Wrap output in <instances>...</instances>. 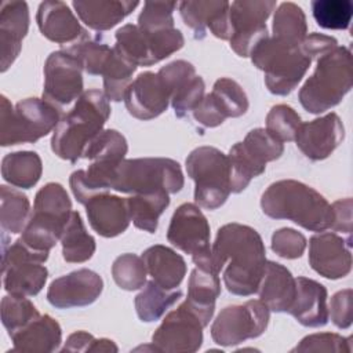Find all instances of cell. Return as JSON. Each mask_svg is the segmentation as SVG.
<instances>
[{"instance_id":"cell-16","label":"cell","mask_w":353,"mask_h":353,"mask_svg":"<svg viewBox=\"0 0 353 353\" xmlns=\"http://www.w3.org/2000/svg\"><path fill=\"white\" fill-rule=\"evenodd\" d=\"M83 66L65 50L51 52L44 63L43 99L62 110L77 101L83 91Z\"/></svg>"},{"instance_id":"cell-17","label":"cell","mask_w":353,"mask_h":353,"mask_svg":"<svg viewBox=\"0 0 353 353\" xmlns=\"http://www.w3.org/2000/svg\"><path fill=\"white\" fill-rule=\"evenodd\" d=\"M203 323L183 301L168 312L152 335L157 352L194 353L203 345Z\"/></svg>"},{"instance_id":"cell-42","label":"cell","mask_w":353,"mask_h":353,"mask_svg":"<svg viewBox=\"0 0 353 353\" xmlns=\"http://www.w3.org/2000/svg\"><path fill=\"white\" fill-rule=\"evenodd\" d=\"M1 323L8 332V336L26 327L30 321L40 316L39 310L28 296L6 295L1 299Z\"/></svg>"},{"instance_id":"cell-30","label":"cell","mask_w":353,"mask_h":353,"mask_svg":"<svg viewBox=\"0 0 353 353\" xmlns=\"http://www.w3.org/2000/svg\"><path fill=\"white\" fill-rule=\"evenodd\" d=\"M15 352H54L62 342V328L50 314H40L10 336Z\"/></svg>"},{"instance_id":"cell-41","label":"cell","mask_w":353,"mask_h":353,"mask_svg":"<svg viewBox=\"0 0 353 353\" xmlns=\"http://www.w3.org/2000/svg\"><path fill=\"white\" fill-rule=\"evenodd\" d=\"M310 7L320 28L345 30L350 26L353 17V3L350 0H313Z\"/></svg>"},{"instance_id":"cell-28","label":"cell","mask_w":353,"mask_h":353,"mask_svg":"<svg viewBox=\"0 0 353 353\" xmlns=\"http://www.w3.org/2000/svg\"><path fill=\"white\" fill-rule=\"evenodd\" d=\"M81 22L92 30L105 32L114 28L125 17H128L138 6L139 1L131 0H97L72 3Z\"/></svg>"},{"instance_id":"cell-9","label":"cell","mask_w":353,"mask_h":353,"mask_svg":"<svg viewBox=\"0 0 353 353\" xmlns=\"http://www.w3.org/2000/svg\"><path fill=\"white\" fill-rule=\"evenodd\" d=\"M186 172L194 181V203L205 210L225 204L230 192L228 154L214 146L193 149L185 161Z\"/></svg>"},{"instance_id":"cell-29","label":"cell","mask_w":353,"mask_h":353,"mask_svg":"<svg viewBox=\"0 0 353 353\" xmlns=\"http://www.w3.org/2000/svg\"><path fill=\"white\" fill-rule=\"evenodd\" d=\"M141 258L148 274L163 288L175 290L186 274V262L183 256L163 244L146 248Z\"/></svg>"},{"instance_id":"cell-49","label":"cell","mask_w":353,"mask_h":353,"mask_svg":"<svg viewBox=\"0 0 353 353\" xmlns=\"http://www.w3.org/2000/svg\"><path fill=\"white\" fill-rule=\"evenodd\" d=\"M306 244V237L292 228H281L272 234V250L284 259L301 258Z\"/></svg>"},{"instance_id":"cell-19","label":"cell","mask_w":353,"mask_h":353,"mask_svg":"<svg viewBox=\"0 0 353 353\" xmlns=\"http://www.w3.org/2000/svg\"><path fill=\"white\" fill-rule=\"evenodd\" d=\"M352 239H343L325 232L313 234L309 240V265L320 276L338 280L352 270Z\"/></svg>"},{"instance_id":"cell-33","label":"cell","mask_w":353,"mask_h":353,"mask_svg":"<svg viewBox=\"0 0 353 353\" xmlns=\"http://www.w3.org/2000/svg\"><path fill=\"white\" fill-rule=\"evenodd\" d=\"M181 296V290H167L153 280L146 281L142 291L135 296L134 301L138 319L143 323L157 321L174 303L179 301Z\"/></svg>"},{"instance_id":"cell-50","label":"cell","mask_w":353,"mask_h":353,"mask_svg":"<svg viewBox=\"0 0 353 353\" xmlns=\"http://www.w3.org/2000/svg\"><path fill=\"white\" fill-rule=\"evenodd\" d=\"M353 291L352 288H345L335 292L328 303V317L338 328L346 330L353 321Z\"/></svg>"},{"instance_id":"cell-2","label":"cell","mask_w":353,"mask_h":353,"mask_svg":"<svg viewBox=\"0 0 353 353\" xmlns=\"http://www.w3.org/2000/svg\"><path fill=\"white\" fill-rule=\"evenodd\" d=\"M261 208L269 218L287 219L310 232L327 230L332 222L327 199L295 179H280L269 185L262 193Z\"/></svg>"},{"instance_id":"cell-14","label":"cell","mask_w":353,"mask_h":353,"mask_svg":"<svg viewBox=\"0 0 353 353\" xmlns=\"http://www.w3.org/2000/svg\"><path fill=\"white\" fill-rule=\"evenodd\" d=\"M167 240L179 251L189 254L196 266L212 269L210 223L197 204L183 203L174 211Z\"/></svg>"},{"instance_id":"cell-55","label":"cell","mask_w":353,"mask_h":353,"mask_svg":"<svg viewBox=\"0 0 353 353\" xmlns=\"http://www.w3.org/2000/svg\"><path fill=\"white\" fill-rule=\"evenodd\" d=\"M94 341L95 338L92 334L87 331H76L68 336L61 352H90Z\"/></svg>"},{"instance_id":"cell-12","label":"cell","mask_w":353,"mask_h":353,"mask_svg":"<svg viewBox=\"0 0 353 353\" xmlns=\"http://www.w3.org/2000/svg\"><path fill=\"white\" fill-rule=\"evenodd\" d=\"M48 252H40L28 247L21 239L7 248L3 241V284L4 290L17 296L37 295L48 277L43 265Z\"/></svg>"},{"instance_id":"cell-34","label":"cell","mask_w":353,"mask_h":353,"mask_svg":"<svg viewBox=\"0 0 353 353\" xmlns=\"http://www.w3.org/2000/svg\"><path fill=\"white\" fill-rule=\"evenodd\" d=\"M62 256L69 263L88 261L97 248L95 239L87 232L84 222L77 211H72L69 221L61 236Z\"/></svg>"},{"instance_id":"cell-1","label":"cell","mask_w":353,"mask_h":353,"mask_svg":"<svg viewBox=\"0 0 353 353\" xmlns=\"http://www.w3.org/2000/svg\"><path fill=\"white\" fill-rule=\"evenodd\" d=\"M266 265V250L261 234L248 225L226 223L216 232L211 247V266L222 272L226 290L237 296L258 291Z\"/></svg>"},{"instance_id":"cell-40","label":"cell","mask_w":353,"mask_h":353,"mask_svg":"<svg viewBox=\"0 0 353 353\" xmlns=\"http://www.w3.org/2000/svg\"><path fill=\"white\" fill-rule=\"evenodd\" d=\"M66 52L72 54L83 66V69L92 76H102V72L112 55V50L106 43L90 39H85L63 48Z\"/></svg>"},{"instance_id":"cell-27","label":"cell","mask_w":353,"mask_h":353,"mask_svg":"<svg viewBox=\"0 0 353 353\" xmlns=\"http://www.w3.org/2000/svg\"><path fill=\"white\" fill-rule=\"evenodd\" d=\"M221 295L219 274L210 268L194 266L188 283L186 305L207 327L215 312V301Z\"/></svg>"},{"instance_id":"cell-25","label":"cell","mask_w":353,"mask_h":353,"mask_svg":"<svg viewBox=\"0 0 353 353\" xmlns=\"http://www.w3.org/2000/svg\"><path fill=\"white\" fill-rule=\"evenodd\" d=\"M295 299L288 309L290 313L303 327H323L328 323L327 288L309 277H298Z\"/></svg>"},{"instance_id":"cell-32","label":"cell","mask_w":353,"mask_h":353,"mask_svg":"<svg viewBox=\"0 0 353 353\" xmlns=\"http://www.w3.org/2000/svg\"><path fill=\"white\" fill-rule=\"evenodd\" d=\"M130 218L137 229L148 233L157 230L159 218L170 205V193L157 190L152 193L132 194L125 199Z\"/></svg>"},{"instance_id":"cell-3","label":"cell","mask_w":353,"mask_h":353,"mask_svg":"<svg viewBox=\"0 0 353 353\" xmlns=\"http://www.w3.org/2000/svg\"><path fill=\"white\" fill-rule=\"evenodd\" d=\"M110 105L99 90L84 91L74 106L62 116L51 137V150L62 160L76 163L87 145L103 130Z\"/></svg>"},{"instance_id":"cell-44","label":"cell","mask_w":353,"mask_h":353,"mask_svg":"<svg viewBox=\"0 0 353 353\" xmlns=\"http://www.w3.org/2000/svg\"><path fill=\"white\" fill-rule=\"evenodd\" d=\"M212 97L228 117H240L248 110V97L243 87L230 77H221L214 83Z\"/></svg>"},{"instance_id":"cell-47","label":"cell","mask_w":353,"mask_h":353,"mask_svg":"<svg viewBox=\"0 0 353 353\" xmlns=\"http://www.w3.org/2000/svg\"><path fill=\"white\" fill-rule=\"evenodd\" d=\"M205 83L201 76H194L176 91L171 94L170 103L178 119H183L189 112H193L204 98Z\"/></svg>"},{"instance_id":"cell-52","label":"cell","mask_w":353,"mask_h":353,"mask_svg":"<svg viewBox=\"0 0 353 353\" xmlns=\"http://www.w3.org/2000/svg\"><path fill=\"white\" fill-rule=\"evenodd\" d=\"M192 113H193V119L205 128L218 127L226 120L223 110L221 109V106L218 105V102L215 101L211 92L204 95L201 102L197 105V108Z\"/></svg>"},{"instance_id":"cell-8","label":"cell","mask_w":353,"mask_h":353,"mask_svg":"<svg viewBox=\"0 0 353 353\" xmlns=\"http://www.w3.org/2000/svg\"><path fill=\"white\" fill-rule=\"evenodd\" d=\"M250 58L265 73L266 88L281 97L294 91L312 63L299 46H288L269 36L252 50Z\"/></svg>"},{"instance_id":"cell-56","label":"cell","mask_w":353,"mask_h":353,"mask_svg":"<svg viewBox=\"0 0 353 353\" xmlns=\"http://www.w3.org/2000/svg\"><path fill=\"white\" fill-rule=\"evenodd\" d=\"M119 350V347L116 346V343L112 341V339H108V338H99L92 342L91 347H90V352H110V353H116Z\"/></svg>"},{"instance_id":"cell-54","label":"cell","mask_w":353,"mask_h":353,"mask_svg":"<svg viewBox=\"0 0 353 353\" xmlns=\"http://www.w3.org/2000/svg\"><path fill=\"white\" fill-rule=\"evenodd\" d=\"M332 222L331 229L334 232H342L347 236L352 234V199H341L332 203Z\"/></svg>"},{"instance_id":"cell-51","label":"cell","mask_w":353,"mask_h":353,"mask_svg":"<svg viewBox=\"0 0 353 353\" xmlns=\"http://www.w3.org/2000/svg\"><path fill=\"white\" fill-rule=\"evenodd\" d=\"M157 74L160 76L163 83L167 85L170 94H172L181 85H183L186 81H189L192 77L196 76V69L190 62L185 59H176L160 68Z\"/></svg>"},{"instance_id":"cell-11","label":"cell","mask_w":353,"mask_h":353,"mask_svg":"<svg viewBox=\"0 0 353 353\" xmlns=\"http://www.w3.org/2000/svg\"><path fill=\"white\" fill-rule=\"evenodd\" d=\"M114 39L113 48L137 68L152 66L179 51L185 44V37L179 29L146 32L132 23L119 28Z\"/></svg>"},{"instance_id":"cell-23","label":"cell","mask_w":353,"mask_h":353,"mask_svg":"<svg viewBox=\"0 0 353 353\" xmlns=\"http://www.w3.org/2000/svg\"><path fill=\"white\" fill-rule=\"evenodd\" d=\"M29 7L26 1H6L0 8V65L1 72L18 58L22 40L29 30Z\"/></svg>"},{"instance_id":"cell-48","label":"cell","mask_w":353,"mask_h":353,"mask_svg":"<svg viewBox=\"0 0 353 353\" xmlns=\"http://www.w3.org/2000/svg\"><path fill=\"white\" fill-rule=\"evenodd\" d=\"M291 352H335L350 353V338L334 332H317L307 335Z\"/></svg>"},{"instance_id":"cell-10","label":"cell","mask_w":353,"mask_h":353,"mask_svg":"<svg viewBox=\"0 0 353 353\" xmlns=\"http://www.w3.org/2000/svg\"><path fill=\"white\" fill-rule=\"evenodd\" d=\"M284 143L266 128L251 130L241 142L234 143L228 154L230 192L240 193L252 178L265 172L266 164L281 157Z\"/></svg>"},{"instance_id":"cell-6","label":"cell","mask_w":353,"mask_h":353,"mask_svg":"<svg viewBox=\"0 0 353 353\" xmlns=\"http://www.w3.org/2000/svg\"><path fill=\"white\" fill-rule=\"evenodd\" d=\"M72 214V201L61 183L48 182L34 196L33 211L19 237L28 247L50 252L61 240Z\"/></svg>"},{"instance_id":"cell-53","label":"cell","mask_w":353,"mask_h":353,"mask_svg":"<svg viewBox=\"0 0 353 353\" xmlns=\"http://www.w3.org/2000/svg\"><path fill=\"white\" fill-rule=\"evenodd\" d=\"M338 47V40L332 36H327L323 33H310L299 44V48L305 55H307L312 61L319 59L325 55L331 50Z\"/></svg>"},{"instance_id":"cell-22","label":"cell","mask_w":353,"mask_h":353,"mask_svg":"<svg viewBox=\"0 0 353 353\" xmlns=\"http://www.w3.org/2000/svg\"><path fill=\"white\" fill-rule=\"evenodd\" d=\"M36 22L40 33L59 46L69 47L88 36L69 6L59 0L40 3L36 12Z\"/></svg>"},{"instance_id":"cell-31","label":"cell","mask_w":353,"mask_h":353,"mask_svg":"<svg viewBox=\"0 0 353 353\" xmlns=\"http://www.w3.org/2000/svg\"><path fill=\"white\" fill-rule=\"evenodd\" d=\"M43 172L40 156L32 150L8 153L1 160V176L11 186L21 189L33 188Z\"/></svg>"},{"instance_id":"cell-37","label":"cell","mask_w":353,"mask_h":353,"mask_svg":"<svg viewBox=\"0 0 353 353\" xmlns=\"http://www.w3.org/2000/svg\"><path fill=\"white\" fill-rule=\"evenodd\" d=\"M230 3L219 0L182 1L178 4L183 23L194 32V39H204L210 23L222 12L228 11Z\"/></svg>"},{"instance_id":"cell-26","label":"cell","mask_w":353,"mask_h":353,"mask_svg":"<svg viewBox=\"0 0 353 353\" xmlns=\"http://www.w3.org/2000/svg\"><path fill=\"white\" fill-rule=\"evenodd\" d=\"M256 292L270 312L287 313L295 299L296 281L284 265L266 261Z\"/></svg>"},{"instance_id":"cell-38","label":"cell","mask_w":353,"mask_h":353,"mask_svg":"<svg viewBox=\"0 0 353 353\" xmlns=\"http://www.w3.org/2000/svg\"><path fill=\"white\" fill-rule=\"evenodd\" d=\"M135 70V65L123 58L114 48L112 50V55L102 72L103 94L108 101H124L125 91L132 83V74Z\"/></svg>"},{"instance_id":"cell-15","label":"cell","mask_w":353,"mask_h":353,"mask_svg":"<svg viewBox=\"0 0 353 353\" xmlns=\"http://www.w3.org/2000/svg\"><path fill=\"white\" fill-rule=\"evenodd\" d=\"M274 8V0H236L230 3L229 23L232 37L229 43L239 57H250L252 50L269 36L266 19Z\"/></svg>"},{"instance_id":"cell-21","label":"cell","mask_w":353,"mask_h":353,"mask_svg":"<svg viewBox=\"0 0 353 353\" xmlns=\"http://www.w3.org/2000/svg\"><path fill=\"white\" fill-rule=\"evenodd\" d=\"M171 94L160 76L142 72L130 84L124 95L128 113L138 120H152L164 113L170 105Z\"/></svg>"},{"instance_id":"cell-18","label":"cell","mask_w":353,"mask_h":353,"mask_svg":"<svg viewBox=\"0 0 353 353\" xmlns=\"http://www.w3.org/2000/svg\"><path fill=\"white\" fill-rule=\"evenodd\" d=\"M102 290V277L97 272L83 268L55 279L47 290V301L57 309L83 307L94 303Z\"/></svg>"},{"instance_id":"cell-46","label":"cell","mask_w":353,"mask_h":353,"mask_svg":"<svg viewBox=\"0 0 353 353\" xmlns=\"http://www.w3.org/2000/svg\"><path fill=\"white\" fill-rule=\"evenodd\" d=\"M176 1H145L138 15V26L146 32H157L174 28L172 12Z\"/></svg>"},{"instance_id":"cell-36","label":"cell","mask_w":353,"mask_h":353,"mask_svg":"<svg viewBox=\"0 0 353 353\" xmlns=\"http://www.w3.org/2000/svg\"><path fill=\"white\" fill-rule=\"evenodd\" d=\"M30 201L26 194L7 185L0 186V226L3 232L21 233L29 219Z\"/></svg>"},{"instance_id":"cell-5","label":"cell","mask_w":353,"mask_h":353,"mask_svg":"<svg viewBox=\"0 0 353 353\" xmlns=\"http://www.w3.org/2000/svg\"><path fill=\"white\" fill-rule=\"evenodd\" d=\"M185 185L178 161L168 157L123 159L109 174V190L120 193H152L165 190L178 193Z\"/></svg>"},{"instance_id":"cell-43","label":"cell","mask_w":353,"mask_h":353,"mask_svg":"<svg viewBox=\"0 0 353 353\" xmlns=\"http://www.w3.org/2000/svg\"><path fill=\"white\" fill-rule=\"evenodd\" d=\"M146 268L141 256L127 252L119 255L112 265L114 283L125 291H135L146 284Z\"/></svg>"},{"instance_id":"cell-39","label":"cell","mask_w":353,"mask_h":353,"mask_svg":"<svg viewBox=\"0 0 353 353\" xmlns=\"http://www.w3.org/2000/svg\"><path fill=\"white\" fill-rule=\"evenodd\" d=\"M128 150L125 137L117 130H102L84 149L83 157L91 161L119 163Z\"/></svg>"},{"instance_id":"cell-20","label":"cell","mask_w":353,"mask_h":353,"mask_svg":"<svg viewBox=\"0 0 353 353\" xmlns=\"http://www.w3.org/2000/svg\"><path fill=\"white\" fill-rule=\"evenodd\" d=\"M343 138V123L336 113L331 112L312 121L302 123L294 141L307 159L319 161L327 159L342 143Z\"/></svg>"},{"instance_id":"cell-4","label":"cell","mask_w":353,"mask_h":353,"mask_svg":"<svg viewBox=\"0 0 353 353\" xmlns=\"http://www.w3.org/2000/svg\"><path fill=\"white\" fill-rule=\"evenodd\" d=\"M352 88V52L338 46L317 59L313 74L298 92L302 108L320 114L341 103Z\"/></svg>"},{"instance_id":"cell-13","label":"cell","mask_w":353,"mask_h":353,"mask_svg":"<svg viewBox=\"0 0 353 353\" xmlns=\"http://www.w3.org/2000/svg\"><path fill=\"white\" fill-rule=\"evenodd\" d=\"M270 310L259 299L223 307L211 325L212 341L223 347L261 336L269 324Z\"/></svg>"},{"instance_id":"cell-24","label":"cell","mask_w":353,"mask_h":353,"mask_svg":"<svg viewBox=\"0 0 353 353\" xmlns=\"http://www.w3.org/2000/svg\"><path fill=\"white\" fill-rule=\"evenodd\" d=\"M88 223L99 236L110 239L127 230L131 218L127 201L116 194L99 193L92 196L85 204Z\"/></svg>"},{"instance_id":"cell-45","label":"cell","mask_w":353,"mask_h":353,"mask_svg":"<svg viewBox=\"0 0 353 353\" xmlns=\"http://www.w3.org/2000/svg\"><path fill=\"white\" fill-rule=\"evenodd\" d=\"M301 124V116L285 103L272 106L266 116V131L281 142L294 141Z\"/></svg>"},{"instance_id":"cell-35","label":"cell","mask_w":353,"mask_h":353,"mask_svg":"<svg viewBox=\"0 0 353 353\" xmlns=\"http://www.w3.org/2000/svg\"><path fill=\"white\" fill-rule=\"evenodd\" d=\"M306 33L307 23L302 8L291 1L281 3L273 15V37L288 46H299Z\"/></svg>"},{"instance_id":"cell-7","label":"cell","mask_w":353,"mask_h":353,"mask_svg":"<svg viewBox=\"0 0 353 353\" xmlns=\"http://www.w3.org/2000/svg\"><path fill=\"white\" fill-rule=\"evenodd\" d=\"M61 109L43 98H25L15 106L6 95L0 105V145L34 143L61 121Z\"/></svg>"}]
</instances>
